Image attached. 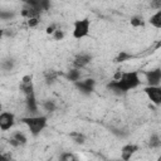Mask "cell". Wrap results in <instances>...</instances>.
Masks as SVG:
<instances>
[{"label":"cell","mask_w":161,"mask_h":161,"mask_svg":"<svg viewBox=\"0 0 161 161\" xmlns=\"http://www.w3.org/2000/svg\"><path fill=\"white\" fill-rule=\"evenodd\" d=\"M141 83L140 80V75L138 72H123L122 77L119 80H112L111 83H108V88L114 91V92H128L130 89H135L136 87H138Z\"/></svg>","instance_id":"cell-1"},{"label":"cell","mask_w":161,"mask_h":161,"mask_svg":"<svg viewBox=\"0 0 161 161\" xmlns=\"http://www.w3.org/2000/svg\"><path fill=\"white\" fill-rule=\"evenodd\" d=\"M21 122L26 125V127L29 128L33 136H38L47 127L48 118L47 116H29V117H23Z\"/></svg>","instance_id":"cell-2"},{"label":"cell","mask_w":161,"mask_h":161,"mask_svg":"<svg viewBox=\"0 0 161 161\" xmlns=\"http://www.w3.org/2000/svg\"><path fill=\"white\" fill-rule=\"evenodd\" d=\"M89 26H91V21L87 18L75 20L74 26H73V38L82 39V38L87 36L89 34Z\"/></svg>","instance_id":"cell-3"},{"label":"cell","mask_w":161,"mask_h":161,"mask_svg":"<svg viewBox=\"0 0 161 161\" xmlns=\"http://www.w3.org/2000/svg\"><path fill=\"white\" fill-rule=\"evenodd\" d=\"M145 93L148 97V99L155 104V106H160L161 104V87L156 86V87H151L147 86L145 87Z\"/></svg>","instance_id":"cell-4"},{"label":"cell","mask_w":161,"mask_h":161,"mask_svg":"<svg viewBox=\"0 0 161 161\" xmlns=\"http://www.w3.org/2000/svg\"><path fill=\"white\" fill-rule=\"evenodd\" d=\"M15 123V116L11 112H3L0 114V130L8 131Z\"/></svg>","instance_id":"cell-5"},{"label":"cell","mask_w":161,"mask_h":161,"mask_svg":"<svg viewBox=\"0 0 161 161\" xmlns=\"http://www.w3.org/2000/svg\"><path fill=\"white\" fill-rule=\"evenodd\" d=\"M92 60V55L88 54V53H79L77 54L74 58H73V65L75 69H82L84 68L86 65H88Z\"/></svg>","instance_id":"cell-6"},{"label":"cell","mask_w":161,"mask_h":161,"mask_svg":"<svg viewBox=\"0 0 161 161\" xmlns=\"http://www.w3.org/2000/svg\"><path fill=\"white\" fill-rule=\"evenodd\" d=\"M20 91L24 93V96H29L34 93V84H33V75L31 74H26L23 77L21 83L19 86Z\"/></svg>","instance_id":"cell-7"},{"label":"cell","mask_w":161,"mask_h":161,"mask_svg":"<svg viewBox=\"0 0 161 161\" xmlns=\"http://www.w3.org/2000/svg\"><path fill=\"white\" fill-rule=\"evenodd\" d=\"M145 74H146V79H147L148 86L156 87V86L160 84V82H161V68L147 70Z\"/></svg>","instance_id":"cell-8"},{"label":"cell","mask_w":161,"mask_h":161,"mask_svg":"<svg viewBox=\"0 0 161 161\" xmlns=\"http://www.w3.org/2000/svg\"><path fill=\"white\" fill-rule=\"evenodd\" d=\"M94 84H96V82H94V79H92V78L75 82L77 88H78L82 93H84V94H89V93L94 89Z\"/></svg>","instance_id":"cell-9"},{"label":"cell","mask_w":161,"mask_h":161,"mask_svg":"<svg viewBox=\"0 0 161 161\" xmlns=\"http://www.w3.org/2000/svg\"><path fill=\"white\" fill-rule=\"evenodd\" d=\"M138 151V146L137 145H133V143H128V145H125L122 148H121V160L123 161H130L131 157Z\"/></svg>","instance_id":"cell-10"},{"label":"cell","mask_w":161,"mask_h":161,"mask_svg":"<svg viewBox=\"0 0 161 161\" xmlns=\"http://www.w3.org/2000/svg\"><path fill=\"white\" fill-rule=\"evenodd\" d=\"M26 136L20 132V131H16L14 133H11L10 138H9V143L13 146V147H20V146H24L26 143Z\"/></svg>","instance_id":"cell-11"},{"label":"cell","mask_w":161,"mask_h":161,"mask_svg":"<svg viewBox=\"0 0 161 161\" xmlns=\"http://www.w3.org/2000/svg\"><path fill=\"white\" fill-rule=\"evenodd\" d=\"M25 104H26L28 111L34 113V116H36L35 113L38 112V102H36V98H35V93L25 96Z\"/></svg>","instance_id":"cell-12"},{"label":"cell","mask_w":161,"mask_h":161,"mask_svg":"<svg viewBox=\"0 0 161 161\" xmlns=\"http://www.w3.org/2000/svg\"><path fill=\"white\" fill-rule=\"evenodd\" d=\"M58 77H59V73L57 70H54V69H48V70L44 72V80L49 86L53 84L58 79Z\"/></svg>","instance_id":"cell-13"},{"label":"cell","mask_w":161,"mask_h":161,"mask_svg":"<svg viewBox=\"0 0 161 161\" xmlns=\"http://www.w3.org/2000/svg\"><path fill=\"white\" fill-rule=\"evenodd\" d=\"M148 147L151 148H158L161 147V136L156 132H153L148 138Z\"/></svg>","instance_id":"cell-14"},{"label":"cell","mask_w":161,"mask_h":161,"mask_svg":"<svg viewBox=\"0 0 161 161\" xmlns=\"http://www.w3.org/2000/svg\"><path fill=\"white\" fill-rule=\"evenodd\" d=\"M148 23H150L153 28L161 29V10H157L153 15H151L150 19H148Z\"/></svg>","instance_id":"cell-15"},{"label":"cell","mask_w":161,"mask_h":161,"mask_svg":"<svg viewBox=\"0 0 161 161\" xmlns=\"http://www.w3.org/2000/svg\"><path fill=\"white\" fill-rule=\"evenodd\" d=\"M42 107H43V109L47 111L48 113H52V112H54V111L57 109V103H55L54 101H52V99H45V101L42 103Z\"/></svg>","instance_id":"cell-16"},{"label":"cell","mask_w":161,"mask_h":161,"mask_svg":"<svg viewBox=\"0 0 161 161\" xmlns=\"http://www.w3.org/2000/svg\"><path fill=\"white\" fill-rule=\"evenodd\" d=\"M70 138L75 142V143H78V145H83L84 142H86V136L82 133V132H78V131H74V132H70Z\"/></svg>","instance_id":"cell-17"},{"label":"cell","mask_w":161,"mask_h":161,"mask_svg":"<svg viewBox=\"0 0 161 161\" xmlns=\"http://www.w3.org/2000/svg\"><path fill=\"white\" fill-rule=\"evenodd\" d=\"M65 77L69 79V80H72V82H78L79 80V77H80V72H79V69H75V68H73V69H69L68 70V73L65 74Z\"/></svg>","instance_id":"cell-18"},{"label":"cell","mask_w":161,"mask_h":161,"mask_svg":"<svg viewBox=\"0 0 161 161\" xmlns=\"http://www.w3.org/2000/svg\"><path fill=\"white\" fill-rule=\"evenodd\" d=\"M14 64H15V60L13 58H8V59H4L1 62V68L4 70H11L14 68Z\"/></svg>","instance_id":"cell-19"},{"label":"cell","mask_w":161,"mask_h":161,"mask_svg":"<svg viewBox=\"0 0 161 161\" xmlns=\"http://www.w3.org/2000/svg\"><path fill=\"white\" fill-rule=\"evenodd\" d=\"M132 58V55L131 54H128L127 52H121L116 58H114V63H122V62H126V60H128V59H131Z\"/></svg>","instance_id":"cell-20"},{"label":"cell","mask_w":161,"mask_h":161,"mask_svg":"<svg viewBox=\"0 0 161 161\" xmlns=\"http://www.w3.org/2000/svg\"><path fill=\"white\" fill-rule=\"evenodd\" d=\"M60 161H79L78 157L72 152H64L60 155Z\"/></svg>","instance_id":"cell-21"},{"label":"cell","mask_w":161,"mask_h":161,"mask_svg":"<svg viewBox=\"0 0 161 161\" xmlns=\"http://www.w3.org/2000/svg\"><path fill=\"white\" fill-rule=\"evenodd\" d=\"M131 25L135 26V28L142 26V25H143V19H142V16H133V18L131 19Z\"/></svg>","instance_id":"cell-22"},{"label":"cell","mask_w":161,"mask_h":161,"mask_svg":"<svg viewBox=\"0 0 161 161\" xmlns=\"http://www.w3.org/2000/svg\"><path fill=\"white\" fill-rule=\"evenodd\" d=\"M63 38H64V31L58 28V29L55 30V33L53 34V39H54V40H62Z\"/></svg>","instance_id":"cell-23"},{"label":"cell","mask_w":161,"mask_h":161,"mask_svg":"<svg viewBox=\"0 0 161 161\" xmlns=\"http://www.w3.org/2000/svg\"><path fill=\"white\" fill-rule=\"evenodd\" d=\"M39 21H40V18H33V19L26 20V23H28V26H29V28H35V26L39 24Z\"/></svg>","instance_id":"cell-24"},{"label":"cell","mask_w":161,"mask_h":161,"mask_svg":"<svg viewBox=\"0 0 161 161\" xmlns=\"http://www.w3.org/2000/svg\"><path fill=\"white\" fill-rule=\"evenodd\" d=\"M57 29H58V28H57V25H55V24H50V25H48V26H47L45 31H47V34L53 35V34L55 33V30H57Z\"/></svg>","instance_id":"cell-25"},{"label":"cell","mask_w":161,"mask_h":161,"mask_svg":"<svg viewBox=\"0 0 161 161\" xmlns=\"http://www.w3.org/2000/svg\"><path fill=\"white\" fill-rule=\"evenodd\" d=\"M11 153L10 152H4L0 155V161H11Z\"/></svg>","instance_id":"cell-26"},{"label":"cell","mask_w":161,"mask_h":161,"mask_svg":"<svg viewBox=\"0 0 161 161\" xmlns=\"http://www.w3.org/2000/svg\"><path fill=\"white\" fill-rule=\"evenodd\" d=\"M151 8L156 9V10H161V0H156L151 3Z\"/></svg>","instance_id":"cell-27"},{"label":"cell","mask_w":161,"mask_h":161,"mask_svg":"<svg viewBox=\"0 0 161 161\" xmlns=\"http://www.w3.org/2000/svg\"><path fill=\"white\" fill-rule=\"evenodd\" d=\"M157 161H161V155H160V156L157 157Z\"/></svg>","instance_id":"cell-28"},{"label":"cell","mask_w":161,"mask_h":161,"mask_svg":"<svg viewBox=\"0 0 161 161\" xmlns=\"http://www.w3.org/2000/svg\"><path fill=\"white\" fill-rule=\"evenodd\" d=\"M47 161H52V158H49V160H47Z\"/></svg>","instance_id":"cell-29"},{"label":"cell","mask_w":161,"mask_h":161,"mask_svg":"<svg viewBox=\"0 0 161 161\" xmlns=\"http://www.w3.org/2000/svg\"><path fill=\"white\" fill-rule=\"evenodd\" d=\"M116 161H123V160H116Z\"/></svg>","instance_id":"cell-30"}]
</instances>
